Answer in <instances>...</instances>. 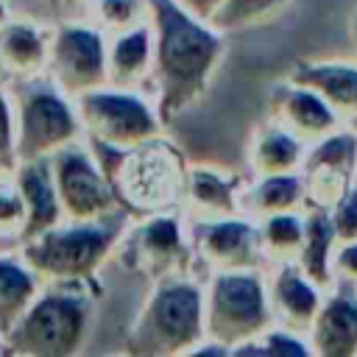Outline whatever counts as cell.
Masks as SVG:
<instances>
[{"label":"cell","mask_w":357,"mask_h":357,"mask_svg":"<svg viewBox=\"0 0 357 357\" xmlns=\"http://www.w3.org/2000/svg\"><path fill=\"white\" fill-rule=\"evenodd\" d=\"M8 148H11V120H8L6 100L0 98V159L8 153Z\"/></svg>","instance_id":"cell-24"},{"label":"cell","mask_w":357,"mask_h":357,"mask_svg":"<svg viewBox=\"0 0 357 357\" xmlns=\"http://www.w3.org/2000/svg\"><path fill=\"white\" fill-rule=\"evenodd\" d=\"M346 262H349L351 268H357V248H351V251L346 254Z\"/></svg>","instance_id":"cell-29"},{"label":"cell","mask_w":357,"mask_h":357,"mask_svg":"<svg viewBox=\"0 0 357 357\" xmlns=\"http://www.w3.org/2000/svg\"><path fill=\"white\" fill-rule=\"evenodd\" d=\"M162 17H165V67H167V75L176 84L195 81L204 73L215 42L204 31L184 22L167 6H162Z\"/></svg>","instance_id":"cell-1"},{"label":"cell","mask_w":357,"mask_h":357,"mask_svg":"<svg viewBox=\"0 0 357 357\" xmlns=\"http://www.w3.org/2000/svg\"><path fill=\"white\" fill-rule=\"evenodd\" d=\"M142 56H145V36H142V33H134V36H128L126 42H120V47H117V53H114L117 64L126 67V70H131L134 64H139Z\"/></svg>","instance_id":"cell-18"},{"label":"cell","mask_w":357,"mask_h":357,"mask_svg":"<svg viewBox=\"0 0 357 357\" xmlns=\"http://www.w3.org/2000/svg\"><path fill=\"white\" fill-rule=\"evenodd\" d=\"M81 332V310L67 298H47L22 321V340L33 351H61Z\"/></svg>","instance_id":"cell-2"},{"label":"cell","mask_w":357,"mask_h":357,"mask_svg":"<svg viewBox=\"0 0 357 357\" xmlns=\"http://www.w3.org/2000/svg\"><path fill=\"white\" fill-rule=\"evenodd\" d=\"M310 237H312V243H310V268H312L315 273H321V265H324V245H326V240H329L326 223H324V220H315L312 229H310Z\"/></svg>","instance_id":"cell-19"},{"label":"cell","mask_w":357,"mask_h":357,"mask_svg":"<svg viewBox=\"0 0 357 357\" xmlns=\"http://www.w3.org/2000/svg\"><path fill=\"white\" fill-rule=\"evenodd\" d=\"M31 293V276L8 262H0V324H11L14 312Z\"/></svg>","instance_id":"cell-12"},{"label":"cell","mask_w":357,"mask_h":357,"mask_svg":"<svg viewBox=\"0 0 357 357\" xmlns=\"http://www.w3.org/2000/svg\"><path fill=\"white\" fill-rule=\"evenodd\" d=\"M103 248V234L95 229H73V231H59L42 240L31 251V262L50 271V273H75L86 268L98 251Z\"/></svg>","instance_id":"cell-3"},{"label":"cell","mask_w":357,"mask_h":357,"mask_svg":"<svg viewBox=\"0 0 357 357\" xmlns=\"http://www.w3.org/2000/svg\"><path fill=\"white\" fill-rule=\"evenodd\" d=\"M296 234H298V229H296L293 220H276V223L271 226V237H273V240L287 243V240H296Z\"/></svg>","instance_id":"cell-26"},{"label":"cell","mask_w":357,"mask_h":357,"mask_svg":"<svg viewBox=\"0 0 357 357\" xmlns=\"http://www.w3.org/2000/svg\"><path fill=\"white\" fill-rule=\"evenodd\" d=\"M284 304L296 312H310L312 304H315V296L298 282V279H284Z\"/></svg>","instance_id":"cell-17"},{"label":"cell","mask_w":357,"mask_h":357,"mask_svg":"<svg viewBox=\"0 0 357 357\" xmlns=\"http://www.w3.org/2000/svg\"><path fill=\"white\" fill-rule=\"evenodd\" d=\"M73 131L70 112L53 95H33L22 117V145L25 151H42L61 142Z\"/></svg>","instance_id":"cell-4"},{"label":"cell","mask_w":357,"mask_h":357,"mask_svg":"<svg viewBox=\"0 0 357 357\" xmlns=\"http://www.w3.org/2000/svg\"><path fill=\"white\" fill-rule=\"evenodd\" d=\"M293 112H296L304 123H310V126H326V123H329L326 109H324L312 95H296V100H293Z\"/></svg>","instance_id":"cell-16"},{"label":"cell","mask_w":357,"mask_h":357,"mask_svg":"<svg viewBox=\"0 0 357 357\" xmlns=\"http://www.w3.org/2000/svg\"><path fill=\"white\" fill-rule=\"evenodd\" d=\"M39 56H42V45H39L33 31L14 25V28H8L3 33V39H0V61L8 70L11 67L14 70H31V67H36Z\"/></svg>","instance_id":"cell-10"},{"label":"cell","mask_w":357,"mask_h":357,"mask_svg":"<svg viewBox=\"0 0 357 357\" xmlns=\"http://www.w3.org/2000/svg\"><path fill=\"white\" fill-rule=\"evenodd\" d=\"M218 310L229 321H257L259 293L251 279H223L218 287Z\"/></svg>","instance_id":"cell-9"},{"label":"cell","mask_w":357,"mask_h":357,"mask_svg":"<svg viewBox=\"0 0 357 357\" xmlns=\"http://www.w3.org/2000/svg\"><path fill=\"white\" fill-rule=\"evenodd\" d=\"M86 112L114 139H131V137H139V134L151 131V120H148L145 109L131 98L95 95V98L86 100Z\"/></svg>","instance_id":"cell-5"},{"label":"cell","mask_w":357,"mask_h":357,"mask_svg":"<svg viewBox=\"0 0 357 357\" xmlns=\"http://www.w3.org/2000/svg\"><path fill=\"white\" fill-rule=\"evenodd\" d=\"M321 335L329 343V351H343L349 343L357 340V310L349 301H337L326 312Z\"/></svg>","instance_id":"cell-13"},{"label":"cell","mask_w":357,"mask_h":357,"mask_svg":"<svg viewBox=\"0 0 357 357\" xmlns=\"http://www.w3.org/2000/svg\"><path fill=\"white\" fill-rule=\"evenodd\" d=\"M59 64L64 75L73 78H89L100 70V45L95 33L86 31H70L61 36L59 45Z\"/></svg>","instance_id":"cell-7"},{"label":"cell","mask_w":357,"mask_h":357,"mask_svg":"<svg viewBox=\"0 0 357 357\" xmlns=\"http://www.w3.org/2000/svg\"><path fill=\"white\" fill-rule=\"evenodd\" d=\"M167 187V170L162 165V159L156 156H145L142 165L131 167V195L145 198V201H159L162 192Z\"/></svg>","instance_id":"cell-14"},{"label":"cell","mask_w":357,"mask_h":357,"mask_svg":"<svg viewBox=\"0 0 357 357\" xmlns=\"http://www.w3.org/2000/svg\"><path fill=\"white\" fill-rule=\"evenodd\" d=\"M22 190L31 201V231L47 226L56 218V195L45 178V173L39 167H31L22 173Z\"/></svg>","instance_id":"cell-11"},{"label":"cell","mask_w":357,"mask_h":357,"mask_svg":"<svg viewBox=\"0 0 357 357\" xmlns=\"http://www.w3.org/2000/svg\"><path fill=\"white\" fill-rule=\"evenodd\" d=\"M265 156H268L273 165H282V162H287V159L293 156V145H290L287 139H282V137H271V139L265 142Z\"/></svg>","instance_id":"cell-23"},{"label":"cell","mask_w":357,"mask_h":357,"mask_svg":"<svg viewBox=\"0 0 357 357\" xmlns=\"http://www.w3.org/2000/svg\"><path fill=\"white\" fill-rule=\"evenodd\" d=\"M315 78L324 81L332 89V95H337L343 100H357V73H349V70H326V73H318Z\"/></svg>","instance_id":"cell-15"},{"label":"cell","mask_w":357,"mask_h":357,"mask_svg":"<svg viewBox=\"0 0 357 357\" xmlns=\"http://www.w3.org/2000/svg\"><path fill=\"white\" fill-rule=\"evenodd\" d=\"M340 229L343 231H354L357 229V198H351L349 206L340 212Z\"/></svg>","instance_id":"cell-27"},{"label":"cell","mask_w":357,"mask_h":357,"mask_svg":"<svg viewBox=\"0 0 357 357\" xmlns=\"http://www.w3.org/2000/svg\"><path fill=\"white\" fill-rule=\"evenodd\" d=\"M59 181H61V195L73 212L86 215L103 206V187L84 156L67 153L59 165Z\"/></svg>","instance_id":"cell-6"},{"label":"cell","mask_w":357,"mask_h":357,"mask_svg":"<svg viewBox=\"0 0 357 357\" xmlns=\"http://www.w3.org/2000/svg\"><path fill=\"white\" fill-rule=\"evenodd\" d=\"M20 218H22L20 198L0 187V229H8L11 223H20Z\"/></svg>","instance_id":"cell-21"},{"label":"cell","mask_w":357,"mask_h":357,"mask_svg":"<svg viewBox=\"0 0 357 357\" xmlns=\"http://www.w3.org/2000/svg\"><path fill=\"white\" fill-rule=\"evenodd\" d=\"M265 3H271V0H234V11H254V8H259V6H265Z\"/></svg>","instance_id":"cell-28"},{"label":"cell","mask_w":357,"mask_h":357,"mask_svg":"<svg viewBox=\"0 0 357 357\" xmlns=\"http://www.w3.org/2000/svg\"><path fill=\"white\" fill-rule=\"evenodd\" d=\"M243 240H245V231H243V226H237V223H229V226H223V229H218V231L212 234V245L220 248V251H231V248H237Z\"/></svg>","instance_id":"cell-22"},{"label":"cell","mask_w":357,"mask_h":357,"mask_svg":"<svg viewBox=\"0 0 357 357\" xmlns=\"http://www.w3.org/2000/svg\"><path fill=\"white\" fill-rule=\"evenodd\" d=\"M195 3H204V0H195Z\"/></svg>","instance_id":"cell-30"},{"label":"cell","mask_w":357,"mask_h":357,"mask_svg":"<svg viewBox=\"0 0 357 357\" xmlns=\"http://www.w3.org/2000/svg\"><path fill=\"white\" fill-rule=\"evenodd\" d=\"M293 195H296V184H293L290 178H273V181H268L265 190H262V198H265V204H271V206H282V204H287Z\"/></svg>","instance_id":"cell-20"},{"label":"cell","mask_w":357,"mask_h":357,"mask_svg":"<svg viewBox=\"0 0 357 357\" xmlns=\"http://www.w3.org/2000/svg\"><path fill=\"white\" fill-rule=\"evenodd\" d=\"M156 321L170 337H190L198 324V298L192 290H170L156 307Z\"/></svg>","instance_id":"cell-8"},{"label":"cell","mask_w":357,"mask_h":357,"mask_svg":"<svg viewBox=\"0 0 357 357\" xmlns=\"http://www.w3.org/2000/svg\"><path fill=\"white\" fill-rule=\"evenodd\" d=\"M103 11H106V17H112V20H126L131 11H134V0H106L103 3Z\"/></svg>","instance_id":"cell-25"}]
</instances>
